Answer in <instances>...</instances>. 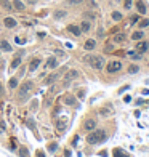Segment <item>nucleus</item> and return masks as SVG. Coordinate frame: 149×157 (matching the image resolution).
<instances>
[{
    "label": "nucleus",
    "mask_w": 149,
    "mask_h": 157,
    "mask_svg": "<svg viewBox=\"0 0 149 157\" xmlns=\"http://www.w3.org/2000/svg\"><path fill=\"white\" fill-rule=\"evenodd\" d=\"M16 24H18V23H16V19H15V18H11V16H7V18L3 19V26H5L7 29H13V27H16Z\"/></svg>",
    "instance_id": "6"
},
{
    "label": "nucleus",
    "mask_w": 149,
    "mask_h": 157,
    "mask_svg": "<svg viewBox=\"0 0 149 157\" xmlns=\"http://www.w3.org/2000/svg\"><path fill=\"white\" fill-rule=\"evenodd\" d=\"M77 77H79V71H76V69L69 71V72L64 75V87H66V85H69L74 79H77Z\"/></svg>",
    "instance_id": "5"
},
{
    "label": "nucleus",
    "mask_w": 149,
    "mask_h": 157,
    "mask_svg": "<svg viewBox=\"0 0 149 157\" xmlns=\"http://www.w3.org/2000/svg\"><path fill=\"white\" fill-rule=\"evenodd\" d=\"M127 88H130L128 85H125V87H122V88H120V93H124V92H125V90H127Z\"/></svg>",
    "instance_id": "37"
},
{
    "label": "nucleus",
    "mask_w": 149,
    "mask_h": 157,
    "mask_svg": "<svg viewBox=\"0 0 149 157\" xmlns=\"http://www.w3.org/2000/svg\"><path fill=\"white\" fill-rule=\"evenodd\" d=\"M84 0H66V3L67 5H79V3H82Z\"/></svg>",
    "instance_id": "30"
},
{
    "label": "nucleus",
    "mask_w": 149,
    "mask_h": 157,
    "mask_svg": "<svg viewBox=\"0 0 149 157\" xmlns=\"http://www.w3.org/2000/svg\"><path fill=\"white\" fill-rule=\"evenodd\" d=\"M138 21H140V16H138V15H133V16L130 18V23H128V26H132V24H136Z\"/></svg>",
    "instance_id": "27"
},
{
    "label": "nucleus",
    "mask_w": 149,
    "mask_h": 157,
    "mask_svg": "<svg viewBox=\"0 0 149 157\" xmlns=\"http://www.w3.org/2000/svg\"><path fill=\"white\" fill-rule=\"evenodd\" d=\"M136 10L140 15H146L148 13V7H146L144 0H136Z\"/></svg>",
    "instance_id": "8"
},
{
    "label": "nucleus",
    "mask_w": 149,
    "mask_h": 157,
    "mask_svg": "<svg viewBox=\"0 0 149 157\" xmlns=\"http://www.w3.org/2000/svg\"><path fill=\"white\" fill-rule=\"evenodd\" d=\"M56 148H58V144H56V143H51V144L48 146V149L51 151V152H55V149H56Z\"/></svg>",
    "instance_id": "34"
},
{
    "label": "nucleus",
    "mask_w": 149,
    "mask_h": 157,
    "mask_svg": "<svg viewBox=\"0 0 149 157\" xmlns=\"http://www.w3.org/2000/svg\"><path fill=\"white\" fill-rule=\"evenodd\" d=\"M0 2H2V0H0Z\"/></svg>",
    "instance_id": "42"
},
{
    "label": "nucleus",
    "mask_w": 149,
    "mask_h": 157,
    "mask_svg": "<svg viewBox=\"0 0 149 157\" xmlns=\"http://www.w3.org/2000/svg\"><path fill=\"white\" fill-rule=\"evenodd\" d=\"M66 127V122H59V125H58V130H63Z\"/></svg>",
    "instance_id": "35"
},
{
    "label": "nucleus",
    "mask_w": 149,
    "mask_h": 157,
    "mask_svg": "<svg viewBox=\"0 0 149 157\" xmlns=\"http://www.w3.org/2000/svg\"><path fill=\"white\" fill-rule=\"evenodd\" d=\"M0 7H3V8H5V10H8V11L13 8V5L10 3L8 0H2V2H0Z\"/></svg>",
    "instance_id": "22"
},
{
    "label": "nucleus",
    "mask_w": 149,
    "mask_h": 157,
    "mask_svg": "<svg viewBox=\"0 0 149 157\" xmlns=\"http://www.w3.org/2000/svg\"><path fill=\"white\" fill-rule=\"evenodd\" d=\"M58 77H59V74H55V75H50L48 79H47V84H50V82H55L58 79Z\"/></svg>",
    "instance_id": "31"
},
{
    "label": "nucleus",
    "mask_w": 149,
    "mask_h": 157,
    "mask_svg": "<svg viewBox=\"0 0 149 157\" xmlns=\"http://www.w3.org/2000/svg\"><path fill=\"white\" fill-rule=\"evenodd\" d=\"M19 156H21V157H27V156H29V152H27V149H24V148H21V149H19Z\"/></svg>",
    "instance_id": "32"
},
{
    "label": "nucleus",
    "mask_w": 149,
    "mask_h": 157,
    "mask_svg": "<svg viewBox=\"0 0 149 157\" xmlns=\"http://www.w3.org/2000/svg\"><path fill=\"white\" fill-rule=\"evenodd\" d=\"M21 63H23V58H21V53H19V55H18V56H15V58H13V61H11V66H10V67H11V71H15V69L19 67Z\"/></svg>",
    "instance_id": "10"
},
{
    "label": "nucleus",
    "mask_w": 149,
    "mask_h": 157,
    "mask_svg": "<svg viewBox=\"0 0 149 157\" xmlns=\"http://www.w3.org/2000/svg\"><path fill=\"white\" fill-rule=\"evenodd\" d=\"M27 2H29L31 5H34V3H35V0H27Z\"/></svg>",
    "instance_id": "41"
},
{
    "label": "nucleus",
    "mask_w": 149,
    "mask_h": 157,
    "mask_svg": "<svg viewBox=\"0 0 149 157\" xmlns=\"http://www.w3.org/2000/svg\"><path fill=\"white\" fill-rule=\"evenodd\" d=\"M90 29H92V23H90V21H82V24H80V31L84 34H88L90 32Z\"/></svg>",
    "instance_id": "13"
},
{
    "label": "nucleus",
    "mask_w": 149,
    "mask_h": 157,
    "mask_svg": "<svg viewBox=\"0 0 149 157\" xmlns=\"http://www.w3.org/2000/svg\"><path fill=\"white\" fill-rule=\"evenodd\" d=\"M13 8L16 10V11H24L26 10V5L23 3V2H21V0H13Z\"/></svg>",
    "instance_id": "12"
},
{
    "label": "nucleus",
    "mask_w": 149,
    "mask_h": 157,
    "mask_svg": "<svg viewBox=\"0 0 149 157\" xmlns=\"http://www.w3.org/2000/svg\"><path fill=\"white\" fill-rule=\"evenodd\" d=\"M95 125H96V122L93 120V119H90V120H85V130H93L95 128Z\"/></svg>",
    "instance_id": "20"
},
{
    "label": "nucleus",
    "mask_w": 149,
    "mask_h": 157,
    "mask_svg": "<svg viewBox=\"0 0 149 157\" xmlns=\"http://www.w3.org/2000/svg\"><path fill=\"white\" fill-rule=\"evenodd\" d=\"M144 39V32H143V29H140V31H135V32L132 34V40H143Z\"/></svg>",
    "instance_id": "14"
},
{
    "label": "nucleus",
    "mask_w": 149,
    "mask_h": 157,
    "mask_svg": "<svg viewBox=\"0 0 149 157\" xmlns=\"http://www.w3.org/2000/svg\"><path fill=\"white\" fill-rule=\"evenodd\" d=\"M37 157H45V154L42 151H37Z\"/></svg>",
    "instance_id": "36"
},
{
    "label": "nucleus",
    "mask_w": 149,
    "mask_h": 157,
    "mask_svg": "<svg viewBox=\"0 0 149 157\" xmlns=\"http://www.w3.org/2000/svg\"><path fill=\"white\" fill-rule=\"evenodd\" d=\"M0 50H2V51H11L13 48H11V45H10L8 42L2 39V40H0Z\"/></svg>",
    "instance_id": "16"
},
{
    "label": "nucleus",
    "mask_w": 149,
    "mask_h": 157,
    "mask_svg": "<svg viewBox=\"0 0 149 157\" xmlns=\"http://www.w3.org/2000/svg\"><path fill=\"white\" fill-rule=\"evenodd\" d=\"M125 39H127V35H125V34H116V35L112 37L114 43H124Z\"/></svg>",
    "instance_id": "17"
},
{
    "label": "nucleus",
    "mask_w": 149,
    "mask_h": 157,
    "mask_svg": "<svg viewBox=\"0 0 149 157\" xmlns=\"http://www.w3.org/2000/svg\"><path fill=\"white\" fill-rule=\"evenodd\" d=\"M2 69H3V61L0 59V71H2Z\"/></svg>",
    "instance_id": "40"
},
{
    "label": "nucleus",
    "mask_w": 149,
    "mask_h": 157,
    "mask_svg": "<svg viewBox=\"0 0 149 157\" xmlns=\"http://www.w3.org/2000/svg\"><path fill=\"white\" fill-rule=\"evenodd\" d=\"M42 59L40 58H34L32 61H31V66H29V72H34V71H37V67L40 66Z\"/></svg>",
    "instance_id": "11"
},
{
    "label": "nucleus",
    "mask_w": 149,
    "mask_h": 157,
    "mask_svg": "<svg viewBox=\"0 0 149 157\" xmlns=\"http://www.w3.org/2000/svg\"><path fill=\"white\" fill-rule=\"evenodd\" d=\"M64 103L67 106H74V104H76V98H74V96H66L64 98Z\"/></svg>",
    "instance_id": "24"
},
{
    "label": "nucleus",
    "mask_w": 149,
    "mask_h": 157,
    "mask_svg": "<svg viewBox=\"0 0 149 157\" xmlns=\"http://www.w3.org/2000/svg\"><path fill=\"white\" fill-rule=\"evenodd\" d=\"M108 72L109 74H114V72H117V71H120L122 69V61H119V59H116V61H111L108 64Z\"/></svg>",
    "instance_id": "4"
},
{
    "label": "nucleus",
    "mask_w": 149,
    "mask_h": 157,
    "mask_svg": "<svg viewBox=\"0 0 149 157\" xmlns=\"http://www.w3.org/2000/svg\"><path fill=\"white\" fill-rule=\"evenodd\" d=\"M66 15H67L66 10H56V11L53 13V18L55 19H63V18H66Z\"/></svg>",
    "instance_id": "19"
},
{
    "label": "nucleus",
    "mask_w": 149,
    "mask_h": 157,
    "mask_svg": "<svg viewBox=\"0 0 149 157\" xmlns=\"http://www.w3.org/2000/svg\"><path fill=\"white\" fill-rule=\"evenodd\" d=\"M16 42H18V43H21V45L24 43V40H23V39H19V37H18V39H16Z\"/></svg>",
    "instance_id": "39"
},
{
    "label": "nucleus",
    "mask_w": 149,
    "mask_h": 157,
    "mask_svg": "<svg viewBox=\"0 0 149 157\" xmlns=\"http://www.w3.org/2000/svg\"><path fill=\"white\" fill-rule=\"evenodd\" d=\"M111 16H112L114 21H122V13L120 11H112V15H111Z\"/></svg>",
    "instance_id": "25"
},
{
    "label": "nucleus",
    "mask_w": 149,
    "mask_h": 157,
    "mask_svg": "<svg viewBox=\"0 0 149 157\" xmlns=\"http://www.w3.org/2000/svg\"><path fill=\"white\" fill-rule=\"evenodd\" d=\"M95 47H96V42L93 40V39H88V40L85 42V45H84V48L87 50V51H92Z\"/></svg>",
    "instance_id": "15"
},
{
    "label": "nucleus",
    "mask_w": 149,
    "mask_h": 157,
    "mask_svg": "<svg viewBox=\"0 0 149 157\" xmlns=\"http://www.w3.org/2000/svg\"><path fill=\"white\" fill-rule=\"evenodd\" d=\"M85 18H90L92 21H95V15L92 11H85Z\"/></svg>",
    "instance_id": "33"
},
{
    "label": "nucleus",
    "mask_w": 149,
    "mask_h": 157,
    "mask_svg": "<svg viewBox=\"0 0 149 157\" xmlns=\"http://www.w3.org/2000/svg\"><path fill=\"white\" fill-rule=\"evenodd\" d=\"M66 29H67V32H71L72 35H76V37H79V35L82 34L80 27H79V26H76V24H69Z\"/></svg>",
    "instance_id": "9"
},
{
    "label": "nucleus",
    "mask_w": 149,
    "mask_h": 157,
    "mask_svg": "<svg viewBox=\"0 0 149 157\" xmlns=\"http://www.w3.org/2000/svg\"><path fill=\"white\" fill-rule=\"evenodd\" d=\"M124 101H125V103H130V101H132V98H130V96H125Z\"/></svg>",
    "instance_id": "38"
},
{
    "label": "nucleus",
    "mask_w": 149,
    "mask_h": 157,
    "mask_svg": "<svg viewBox=\"0 0 149 157\" xmlns=\"http://www.w3.org/2000/svg\"><path fill=\"white\" fill-rule=\"evenodd\" d=\"M84 61L92 66L93 69H98V71H101L106 64V59L103 56H98V55H87V56H84Z\"/></svg>",
    "instance_id": "1"
},
{
    "label": "nucleus",
    "mask_w": 149,
    "mask_h": 157,
    "mask_svg": "<svg viewBox=\"0 0 149 157\" xmlns=\"http://www.w3.org/2000/svg\"><path fill=\"white\" fill-rule=\"evenodd\" d=\"M138 26H140V29H146L149 26V19L148 18H143V19L138 21Z\"/></svg>",
    "instance_id": "21"
},
{
    "label": "nucleus",
    "mask_w": 149,
    "mask_h": 157,
    "mask_svg": "<svg viewBox=\"0 0 149 157\" xmlns=\"http://www.w3.org/2000/svg\"><path fill=\"white\" fill-rule=\"evenodd\" d=\"M16 85H18V79H10V88H16Z\"/></svg>",
    "instance_id": "29"
},
{
    "label": "nucleus",
    "mask_w": 149,
    "mask_h": 157,
    "mask_svg": "<svg viewBox=\"0 0 149 157\" xmlns=\"http://www.w3.org/2000/svg\"><path fill=\"white\" fill-rule=\"evenodd\" d=\"M114 157H128L127 154H124L122 149H114Z\"/></svg>",
    "instance_id": "26"
},
{
    "label": "nucleus",
    "mask_w": 149,
    "mask_h": 157,
    "mask_svg": "<svg viewBox=\"0 0 149 157\" xmlns=\"http://www.w3.org/2000/svg\"><path fill=\"white\" fill-rule=\"evenodd\" d=\"M47 67H48V69L58 67V59H56V58H48V59H47Z\"/></svg>",
    "instance_id": "18"
},
{
    "label": "nucleus",
    "mask_w": 149,
    "mask_h": 157,
    "mask_svg": "<svg viewBox=\"0 0 149 157\" xmlns=\"http://www.w3.org/2000/svg\"><path fill=\"white\" fill-rule=\"evenodd\" d=\"M148 48H149V42H146V40H138V45H136V51L138 53H141V55H143V53L144 51H148Z\"/></svg>",
    "instance_id": "7"
},
{
    "label": "nucleus",
    "mask_w": 149,
    "mask_h": 157,
    "mask_svg": "<svg viewBox=\"0 0 149 157\" xmlns=\"http://www.w3.org/2000/svg\"><path fill=\"white\" fill-rule=\"evenodd\" d=\"M140 71V66L138 64H130L128 66V74H136Z\"/></svg>",
    "instance_id": "23"
},
{
    "label": "nucleus",
    "mask_w": 149,
    "mask_h": 157,
    "mask_svg": "<svg viewBox=\"0 0 149 157\" xmlns=\"http://www.w3.org/2000/svg\"><path fill=\"white\" fill-rule=\"evenodd\" d=\"M132 5H133V0H124L125 10H130V8H132Z\"/></svg>",
    "instance_id": "28"
},
{
    "label": "nucleus",
    "mask_w": 149,
    "mask_h": 157,
    "mask_svg": "<svg viewBox=\"0 0 149 157\" xmlns=\"http://www.w3.org/2000/svg\"><path fill=\"white\" fill-rule=\"evenodd\" d=\"M31 90H32V82H31V80L24 82V84L21 85L19 92H18V100H24L29 93H31Z\"/></svg>",
    "instance_id": "3"
},
{
    "label": "nucleus",
    "mask_w": 149,
    "mask_h": 157,
    "mask_svg": "<svg viewBox=\"0 0 149 157\" xmlns=\"http://www.w3.org/2000/svg\"><path fill=\"white\" fill-rule=\"evenodd\" d=\"M103 141H106V132L104 130H95V132H92L88 135V138H87V143H88V144H98V143H103Z\"/></svg>",
    "instance_id": "2"
}]
</instances>
